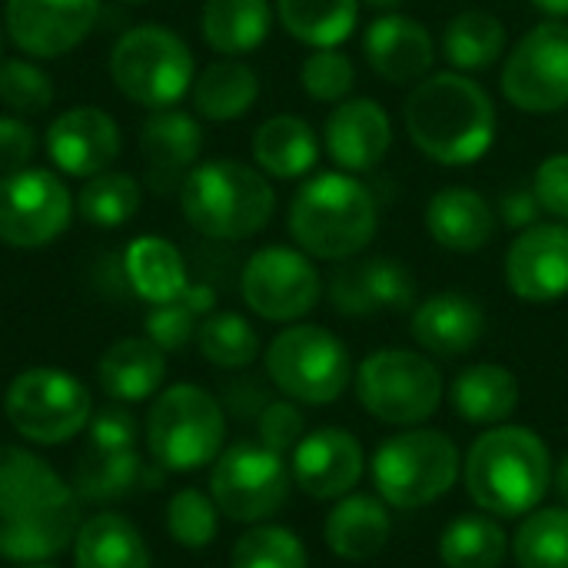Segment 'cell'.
Returning a JSON list of instances; mask_svg holds the SVG:
<instances>
[{"label": "cell", "instance_id": "28", "mask_svg": "<svg viewBox=\"0 0 568 568\" xmlns=\"http://www.w3.org/2000/svg\"><path fill=\"white\" fill-rule=\"evenodd\" d=\"M77 568H153L143 532L120 513H97L73 539Z\"/></svg>", "mask_w": 568, "mask_h": 568}, {"label": "cell", "instance_id": "17", "mask_svg": "<svg viewBox=\"0 0 568 568\" xmlns=\"http://www.w3.org/2000/svg\"><path fill=\"white\" fill-rule=\"evenodd\" d=\"M506 286L523 303H559L568 296V223L519 230L506 250Z\"/></svg>", "mask_w": 568, "mask_h": 568}, {"label": "cell", "instance_id": "14", "mask_svg": "<svg viewBox=\"0 0 568 568\" xmlns=\"http://www.w3.org/2000/svg\"><path fill=\"white\" fill-rule=\"evenodd\" d=\"M73 220L70 186L43 170L27 166L0 176V243L13 250H40L67 233Z\"/></svg>", "mask_w": 568, "mask_h": 568}, {"label": "cell", "instance_id": "18", "mask_svg": "<svg viewBox=\"0 0 568 568\" xmlns=\"http://www.w3.org/2000/svg\"><path fill=\"white\" fill-rule=\"evenodd\" d=\"M47 156L67 176H97L120 160L123 136L116 120L100 106H70L57 113L43 136Z\"/></svg>", "mask_w": 568, "mask_h": 568}, {"label": "cell", "instance_id": "34", "mask_svg": "<svg viewBox=\"0 0 568 568\" xmlns=\"http://www.w3.org/2000/svg\"><path fill=\"white\" fill-rule=\"evenodd\" d=\"M513 539L489 513H466L439 536V559L446 568H503Z\"/></svg>", "mask_w": 568, "mask_h": 568}, {"label": "cell", "instance_id": "23", "mask_svg": "<svg viewBox=\"0 0 568 568\" xmlns=\"http://www.w3.org/2000/svg\"><path fill=\"white\" fill-rule=\"evenodd\" d=\"M409 329H413V339L429 356L456 359V356L473 353L483 343L486 313L473 296L446 290V293H436V296L423 300L413 310Z\"/></svg>", "mask_w": 568, "mask_h": 568}, {"label": "cell", "instance_id": "32", "mask_svg": "<svg viewBox=\"0 0 568 568\" xmlns=\"http://www.w3.org/2000/svg\"><path fill=\"white\" fill-rule=\"evenodd\" d=\"M193 106L200 116L226 123V120H240L243 113L253 110L256 97H260V77L250 63L236 60V57H223L206 63L193 87Z\"/></svg>", "mask_w": 568, "mask_h": 568}, {"label": "cell", "instance_id": "10", "mask_svg": "<svg viewBox=\"0 0 568 568\" xmlns=\"http://www.w3.org/2000/svg\"><path fill=\"white\" fill-rule=\"evenodd\" d=\"M3 413L17 436L37 446H63L93 416L90 389L57 366H30L17 373L3 393Z\"/></svg>", "mask_w": 568, "mask_h": 568}, {"label": "cell", "instance_id": "50", "mask_svg": "<svg viewBox=\"0 0 568 568\" xmlns=\"http://www.w3.org/2000/svg\"><path fill=\"white\" fill-rule=\"evenodd\" d=\"M539 213H542V203L532 190V183H519L513 190L503 193V203H499V216L509 230H529L539 223Z\"/></svg>", "mask_w": 568, "mask_h": 568}, {"label": "cell", "instance_id": "12", "mask_svg": "<svg viewBox=\"0 0 568 568\" xmlns=\"http://www.w3.org/2000/svg\"><path fill=\"white\" fill-rule=\"evenodd\" d=\"M293 473L286 459L263 443H233L226 446L210 473V496L220 516L256 526L273 519L290 499Z\"/></svg>", "mask_w": 568, "mask_h": 568}, {"label": "cell", "instance_id": "57", "mask_svg": "<svg viewBox=\"0 0 568 568\" xmlns=\"http://www.w3.org/2000/svg\"><path fill=\"white\" fill-rule=\"evenodd\" d=\"M130 3H146V0H130Z\"/></svg>", "mask_w": 568, "mask_h": 568}, {"label": "cell", "instance_id": "39", "mask_svg": "<svg viewBox=\"0 0 568 568\" xmlns=\"http://www.w3.org/2000/svg\"><path fill=\"white\" fill-rule=\"evenodd\" d=\"M140 183L130 173H116V170H103L97 176H90L80 193H77V213L80 220L113 230L123 226L136 216L140 210Z\"/></svg>", "mask_w": 568, "mask_h": 568}, {"label": "cell", "instance_id": "52", "mask_svg": "<svg viewBox=\"0 0 568 568\" xmlns=\"http://www.w3.org/2000/svg\"><path fill=\"white\" fill-rule=\"evenodd\" d=\"M552 486H556V496L559 503L568 509V453L552 466Z\"/></svg>", "mask_w": 568, "mask_h": 568}, {"label": "cell", "instance_id": "29", "mask_svg": "<svg viewBox=\"0 0 568 568\" xmlns=\"http://www.w3.org/2000/svg\"><path fill=\"white\" fill-rule=\"evenodd\" d=\"M140 153L150 163L153 176L173 180L190 173L203 153V126L183 110H150L140 130Z\"/></svg>", "mask_w": 568, "mask_h": 568}, {"label": "cell", "instance_id": "27", "mask_svg": "<svg viewBox=\"0 0 568 568\" xmlns=\"http://www.w3.org/2000/svg\"><path fill=\"white\" fill-rule=\"evenodd\" d=\"M449 403L469 426H503L519 409V379L499 363H476L453 379Z\"/></svg>", "mask_w": 568, "mask_h": 568}, {"label": "cell", "instance_id": "26", "mask_svg": "<svg viewBox=\"0 0 568 568\" xmlns=\"http://www.w3.org/2000/svg\"><path fill=\"white\" fill-rule=\"evenodd\" d=\"M163 379H166L163 349L156 343H150L146 336L143 339L140 336L116 339L97 363L100 389L123 406L153 399L160 393Z\"/></svg>", "mask_w": 568, "mask_h": 568}, {"label": "cell", "instance_id": "54", "mask_svg": "<svg viewBox=\"0 0 568 568\" xmlns=\"http://www.w3.org/2000/svg\"><path fill=\"white\" fill-rule=\"evenodd\" d=\"M366 7H373V10H379V13H396L406 0H363Z\"/></svg>", "mask_w": 568, "mask_h": 568}, {"label": "cell", "instance_id": "53", "mask_svg": "<svg viewBox=\"0 0 568 568\" xmlns=\"http://www.w3.org/2000/svg\"><path fill=\"white\" fill-rule=\"evenodd\" d=\"M532 7H536V10H542V13H549L552 20L568 17V0H532Z\"/></svg>", "mask_w": 568, "mask_h": 568}, {"label": "cell", "instance_id": "15", "mask_svg": "<svg viewBox=\"0 0 568 568\" xmlns=\"http://www.w3.org/2000/svg\"><path fill=\"white\" fill-rule=\"evenodd\" d=\"M503 93L523 113L568 106V23L542 20L513 47L503 67Z\"/></svg>", "mask_w": 568, "mask_h": 568}, {"label": "cell", "instance_id": "35", "mask_svg": "<svg viewBox=\"0 0 568 568\" xmlns=\"http://www.w3.org/2000/svg\"><path fill=\"white\" fill-rule=\"evenodd\" d=\"M506 23L489 10H463L443 30V57L459 73L489 70L506 53Z\"/></svg>", "mask_w": 568, "mask_h": 568}, {"label": "cell", "instance_id": "8", "mask_svg": "<svg viewBox=\"0 0 568 568\" xmlns=\"http://www.w3.org/2000/svg\"><path fill=\"white\" fill-rule=\"evenodd\" d=\"M110 77L126 100L146 110H166L190 93L196 63L180 33L160 23H140L113 43Z\"/></svg>", "mask_w": 568, "mask_h": 568}, {"label": "cell", "instance_id": "45", "mask_svg": "<svg viewBox=\"0 0 568 568\" xmlns=\"http://www.w3.org/2000/svg\"><path fill=\"white\" fill-rule=\"evenodd\" d=\"M196 326H200V316H196L183 300L150 306V313H146V320H143L146 339L156 343L163 353H176V349H183L190 339H196Z\"/></svg>", "mask_w": 568, "mask_h": 568}, {"label": "cell", "instance_id": "48", "mask_svg": "<svg viewBox=\"0 0 568 568\" xmlns=\"http://www.w3.org/2000/svg\"><path fill=\"white\" fill-rule=\"evenodd\" d=\"M532 190L549 216L568 223V153H552L539 163Z\"/></svg>", "mask_w": 568, "mask_h": 568}, {"label": "cell", "instance_id": "30", "mask_svg": "<svg viewBox=\"0 0 568 568\" xmlns=\"http://www.w3.org/2000/svg\"><path fill=\"white\" fill-rule=\"evenodd\" d=\"M253 160L266 176L300 180L320 160V136L303 116L276 113L253 133Z\"/></svg>", "mask_w": 568, "mask_h": 568}, {"label": "cell", "instance_id": "6", "mask_svg": "<svg viewBox=\"0 0 568 568\" xmlns=\"http://www.w3.org/2000/svg\"><path fill=\"white\" fill-rule=\"evenodd\" d=\"M143 439L153 466L163 473H196L226 449V416L213 393L196 383H176L156 393L146 409Z\"/></svg>", "mask_w": 568, "mask_h": 568}, {"label": "cell", "instance_id": "51", "mask_svg": "<svg viewBox=\"0 0 568 568\" xmlns=\"http://www.w3.org/2000/svg\"><path fill=\"white\" fill-rule=\"evenodd\" d=\"M196 316H210L213 313V306H216V293L210 290V286H203V283H190L186 286V293L180 296Z\"/></svg>", "mask_w": 568, "mask_h": 568}, {"label": "cell", "instance_id": "11", "mask_svg": "<svg viewBox=\"0 0 568 568\" xmlns=\"http://www.w3.org/2000/svg\"><path fill=\"white\" fill-rule=\"evenodd\" d=\"M359 406L386 426H423L443 403V373L413 349H376L356 369Z\"/></svg>", "mask_w": 568, "mask_h": 568}, {"label": "cell", "instance_id": "41", "mask_svg": "<svg viewBox=\"0 0 568 568\" xmlns=\"http://www.w3.org/2000/svg\"><path fill=\"white\" fill-rule=\"evenodd\" d=\"M230 568H310V556L296 532L256 523L236 539Z\"/></svg>", "mask_w": 568, "mask_h": 568}, {"label": "cell", "instance_id": "13", "mask_svg": "<svg viewBox=\"0 0 568 568\" xmlns=\"http://www.w3.org/2000/svg\"><path fill=\"white\" fill-rule=\"evenodd\" d=\"M240 293L250 313L270 323H296L310 316L323 296V276L300 246H263L256 250L243 273Z\"/></svg>", "mask_w": 568, "mask_h": 568}, {"label": "cell", "instance_id": "38", "mask_svg": "<svg viewBox=\"0 0 568 568\" xmlns=\"http://www.w3.org/2000/svg\"><path fill=\"white\" fill-rule=\"evenodd\" d=\"M519 568H568V509L549 506L532 509L513 539Z\"/></svg>", "mask_w": 568, "mask_h": 568}, {"label": "cell", "instance_id": "24", "mask_svg": "<svg viewBox=\"0 0 568 568\" xmlns=\"http://www.w3.org/2000/svg\"><path fill=\"white\" fill-rule=\"evenodd\" d=\"M496 210L469 186H443L426 203V230L449 253H476L496 236Z\"/></svg>", "mask_w": 568, "mask_h": 568}, {"label": "cell", "instance_id": "49", "mask_svg": "<svg viewBox=\"0 0 568 568\" xmlns=\"http://www.w3.org/2000/svg\"><path fill=\"white\" fill-rule=\"evenodd\" d=\"M37 153V133L20 116H0V176L27 170Z\"/></svg>", "mask_w": 568, "mask_h": 568}, {"label": "cell", "instance_id": "9", "mask_svg": "<svg viewBox=\"0 0 568 568\" xmlns=\"http://www.w3.org/2000/svg\"><path fill=\"white\" fill-rule=\"evenodd\" d=\"M270 383L300 406H329L353 383V359L343 339L323 326L296 323L273 336L263 356Z\"/></svg>", "mask_w": 568, "mask_h": 568}, {"label": "cell", "instance_id": "31", "mask_svg": "<svg viewBox=\"0 0 568 568\" xmlns=\"http://www.w3.org/2000/svg\"><path fill=\"white\" fill-rule=\"evenodd\" d=\"M203 40L223 57H243L263 47L273 30L270 0H206L200 13Z\"/></svg>", "mask_w": 568, "mask_h": 568}, {"label": "cell", "instance_id": "19", "mask_svg": "<svg viewBox=\"0 0 568 568\" xmlns=\"http://www.w3.org/2000/svg\"><path fill=\"white\" fill-rule=\"evenodd\" d=\"M290 473L310 499L329 503L349 496L359 486L366 473V456L353 433L339 426H323L296 443V449L290 453Z\"/></svg>", "mask_w": 568, "mask_h": 568}, {"label": "cell", "instance_id": "16", "mask_svg": "<svg viewBox=\"0 0 568 568\" xmlns=\"http://www.w3.org/2000/svg\"><path fill=\"white\" fill-rule=\"evenodd\" d=\"M100 17V0H3V27L17 50L53 60L80 47Z\"/></svg>", "mask_w": 568, "mask_h": 568}, {"label": "cell", "instance_id": "43", "mask_svg": "<svg viewBox=\"0 0 568 568\" xmlns=\"http://www.w3.org/2000/svg\"><path fill=\"white\" fill-rule=\"evenodd\" d=\"M300 83L320 103H343L356 87V67L339 47H320L303 60Z\"/></svg>", "mask_w": 568, "mask_h": 568}, {"label": "cell", "instance_id": "37", "mask_svg": "<svg viewBox=\"0 0 568 568\" xmlns=\"http://www.w3.org/2000/svg\"><path fill=\"white\" fill-rule=\"evenodd\" d=\"M276 17L290 37L313 50L339 47L359 23V0H276Z\"/></svg>", "mask_w": 568, "mask_h": 568}, {"label": "cell", "instance_id": "21", "mask_svg": "<svg viewBox=\"0 0 568 568\" xmlns=\"http://www.w3.org/2000/svg\"><path fill=\"white\" fill-rule=\"evenodd\" d=\"M323 146L343 173H366L393 146V120L369 97H346L323 123Z\"/></svg>", "mask_w": 568, "mask_h": 568}, {"label": "cell", "instance_id": "56", "mask_svg": "<svg viewBox=\"0 0 568 568\" xmlns=\"http://www.w3.org/2000/svg\"><path fill=\"white\" fill-rule=\"evenodd\" d=\"M0 53H3V33H0Z\"/></svg>", "mask_w": 568, "mask_h": 568}, {"label": "cell", "instance_id": "47", "mask_svg": "<svg viewBox=\"0 0 568 568\" xmlns=\"http://www.w3.org/2000/svg\"><path fill=\"white\" fill-rule=\"evenodd\" d=\"M87 433H90V449H106V453H120V449H136V419L130 409L120 406H103V409H93L90 423H87Z\"/></svg>", "mask_w": 568, "mask_h": 568}, {"label": "cell", "instance_id": "7", "mask_svg": "<svg viewBox=\"0 0 568 568\" xmlns=\"http://www.w3.org/2000/svg\"><path fill=\"white\" fill-rule=\"evenodd\" d=\"M463 459L456 443L439 429L413 426L383 439L369 459V476L389 509H426L439 503L459 479Z\"/></svg>", "mask_w": 568, "mask_h": 568}, {"label": "cell", "instance_id": "55", "mask_svg": "<svg viewBox=\"0 0 568 568\" xmlns=\"http://www.w3.org/2000/svg\"><path fill=\"white\" fill-rule=\"evenodd\" d=\"M17 568H57V566H50V562H30V566H17Z\"/></svg>", "mask_w": 568, "mask_h": 568}, {"label": "cell", "instance_id": "4", "mask_svg": "<svg viewBox=\"0 0 568 568\" xmlns=\"http://www.w3.org/2000/svg\"><path fill=\"white\" fill-rule=\"evenodd\" d=\"M286 226L306 256L346 263L373 243L379 203L353 173H320L293 193Z\"/></svg>", "mask_w": 568, "mask_h": 568}, {"label": "cell", "instance_id": "42", "mask_svg": "<svg viewBox=\"0 0 568 568\" xmlns=\"http://www.w3.org/2000/svg\"><path fill=\"white\" fill-rule=\"evenodd\" d=\"M166 532L183 549H206L220 532V509L213 496L200 489H180L166 503Z\"/></svg>", "mask_w": 568, "mask_h": 568}, {"label": "cell", "instance_id": "44", "mask_svg": "<svg viewBox=\"0 0 568 568\" xmlns=\"http://www.w3.org/2000/svg\"><path fill=\"white\" fill-rule=\"evenodd\" d=\"M0 100L17 113H43L53 103V80L27 57L0 60Z\"/></svg>", "mask_w": 568, "mask_h": 568}, {"label": "cell", "instance_id": "22", "mask_svg": "<svg viewBox=\"0 0 568 568\" xmlns=\"http://www.w3.org/2000/svg\"><path fill=\"white\" fill-rule=\"evenodd\" d=\"M363 53L376 77L393 87H416L436 60L433 33L409 13H379L363 33Z\"/></svg>", "mask_w": 568, "mask_h": 568}, {"label": "cell", "instance_id": "1", "mask_svg": "<svg viewBox=\"0 0 568 568\" xmlns=\"http://www.w3.org/2000/svg\"><path fill=\"white\" fill-rule=\"evenodd\" d=\"M77 489L37 453L0 446V559L30 566L67 552L80 532Z\"/></svg>", "mask_w": 568, "mask_h": 568}, {"label": "cell", "instance_id": "40", "mask_svg": "<svg viewBox=\"0 0 568 568\" xmlns=\"http://www.w3.org/2000/svg\"><path fill=\"white\" fill-rule=\"evenodd\" d=\"M196 346L206 363L220 369H246L260 356V336L240 313H210L196 326Z\"/></svg>", "mask_w": 568, "mask_h": 568}, {"label": "cell", "instance_id": "46", "mask_svg": "<svg viewBox=\"0 0 568 568\" xmlns=\"http://www.w3.org/2000/svg\"><path fill=\"white\" fill-rule=\"evenodd\" d=\"M256 433H260V443L266 449L286 456L306 436V416H303V409L293 399L270 403V406H263V413L256 419Z\"/></svg>", "mask_w": 568, "mask_h": 568}, {"label": "cell", "instance_id": "25", "mask_svg": "<svg viewBox=\"0 0 568 568\" xmlns=\"http://www.w3.org/2000/svg\"><path fill=\"white\" fill-rule=\"evenodd\" d=\"M389 536H393L389 506L379 496H366V493H349L336 499L323 526V539L329 552L346 562H366L379 556L389 546Z\"/></svg>", "mask_w": 568, "mask_h": 568}, {"label": "cell", "instance_id": "20", "mask_svg": "<svg viewBox=\"0 0 568 568\" xmlns=\"http://www.w3.org/2000/svg\"><path fill=\"white\" fill-rule=\"evenodd\" d=\"M329 300L343 316L399 313L416 303V276L403 260L393 256L346 263L329 280Z\"/></svg>", "mask_w": 568, "mask_h": 568}, {"label": "cell", "instance_id": "3", "mask_svg": "<svg viewBox=\"0 0 568 568\" xmlns=\"http://www.w3.org/2000/svg\"><path fill=\"white\" fill-rule=\"evenodd\" d=\"M552 456L539 433L529 426H489L463 463V479L469 499L496 516L516 519L542 506L552 486Z\"/></svg>", "mask_w": 568, "mask_h": 568}, {"label": "cell", "instance_id": "36", "mask_svg": "<svg viewBox=\"0 0 568 568\" xmlns=\"http://www.w3.org/2000/svg\"><path fill=\"white\" fill-rule=\"evenodd\" d=\"M150 483H153L150 466L140 459L136 449H120V453L90 449L77 466L73 489L87 503H116L133 496L136 489H146Z\"/></svg>", "mask_w": 568, "mask_h": 568}, {"label": "cell", "instance_id": "33", "mask_svg": "<svg viewBox=\"0 0 568 568\" xmlns=\"http://www.w3.org/2000/svg\"><path fill=\"white\" fill-rule=\"evenodd\" d=\"M123 263H126V280H130L133 293L140 300H146L150 306L173 303L190 286L183 253L170 240H163V236H140V240H133L126 246Z\"/></svg>", "mask_w": 568, "mask_h": 568}, {"label": "cell", "instance_id": "2", "mask_svg": "<svg viewBox=\"0 0 568 568\" xmlns=\"http://www.w3.org/2000/svg\"><path fill=\"white\" fill-rule=\"evenodd\" d=\"M403 123L416 150L433 163L469 166L496 140V103L483 83L459 70L429 73L409 90Z\"/></svg>", "mask_w": 568, "mask_h": 568}, {"label": "cell", "instance_id": "5", "mask_svg": "<svg viewBox=\"0 0 568 568\" xmlns=\"http://www.w3.org/2000/svg\"><path fill=\"white\" fill-rule=\"evenodd\" d=\"M186 223L210 240L256 236L276 213V190L260 166L216 156L196 163L180 186Z\"/></svg>", "mask_w": 568, "mask_h": 568}]
</instances>
